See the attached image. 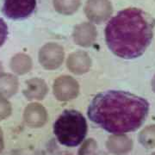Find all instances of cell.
<instances>
[{
	"instance_id": "4",
	"label": "cell",
	"mask_w": 155,
	"mask_h": 155,
	"mask_svg": "<svg viewBox=\"0 0 155 155\" xmlns=\"http://www.w3.org/2000/svg\"><path fill=\"white\" fill-rule=\"evenodd\" d=\"M36 8V0H5L3 13L12 20L28 17Z\"/></svg>"
},
{
	"instance_id": "5",
	"label": "cell",
	"mask_w": 155,
	"mask_h": 155,
	"mask_svg": "<svg viewBox=\"0 0 155 155\" xmlns=\"http://www.w3.org/2000/svg\"><path fill=\"white\" fill-rule=\"evenodd\" d=\"M141 142L148 147H153L155 146V127L146 128L140 135Z\"/></svg>"
},
{
	"instance_id": "8",
	"label": "cell",
	"mask_w": 155,
	"mask_h": 155,
	"mask_svg": "<svg viewBox=\"0 0 155 155\" xmlns=\"http://www.w3.org/2000/svg\"><path fill=\"white\" fill-rule=\"evenodd\" d=\"M153 155H155V154H153Z\"/></svg>"
},
{
	"instance_id": "6",
	"label": "cell",
	"mask_w": 155,
	"mask_h": 155,
	"mask_svg": "<svg viewBox=\"0 0 155 155\" xmlns=\"http://www.w3.org/2000/svg\"><path fill=\"white\" fill-rule=\"evenodd\" d=\"M8 36V26L5 22L0 18V47L5 42L6 39Z\"/></svg>"
},
{
	"instance_id": "1",
	"label": "cell",
	"mask_w": 155,
	"mask_h": 155,
	"mask_svg": "<svg viewBox=\"0 0 155 155\" xmlns=\"http://www.w3.org/2000/svg\"><path fill=\"white\" fill-rule=\"evenodd\" d=\"M148 111V102L140 97L123 91H107L92 99L87 115L107 132L122 135L137 130L146 121Z\"/></svg>"
},
{
	"instance_id": "2",
	"label": "cell",
	"mask_w": 155,
	"mask_h": 155,
	"mask_svg": "<svg viewBox=\"0 0 155 155\" xmlns=\"http://www.w3.org/2000/svg\"><path fill=\"white\" fill-rule=\"evenodd\" d=\"M154 25V20L145 11L127 8L108 22L105 28L106 43L112 53L120 58H138L151 43Z\"/></svg>"
},
{
	"instance_id": "3",
	"label": "cell",
	"mask_w": 155,
	"mask_h": 155,
	"mask_svg": "<svg viewBox=\"0 0 155 155\" xmlns=\"http://www.w3.org/2000/svg\"><path fill=\"white\" fill-rule=\"evenodd\" d=\"M87 122L75 110H64L54 123V134L61 145L75 147L84 141L87 134Z\"/></svg>"
},
{
	"instance_id": "7",
	"label": "cell",
	"mask_w": 155,
	"mask_h": 155,
	"mask_svg": "<svg viewBox=\"0 0 155 155\" xmlns=\"http://www.w3.org/2000/svg\"><path fill=\"white\" fill-rule=\"evenodd\" d=\"M153 90H154L155 91V77L154 78H153Z\"/></svg>"
}]
</instances>
